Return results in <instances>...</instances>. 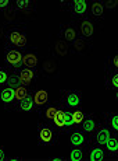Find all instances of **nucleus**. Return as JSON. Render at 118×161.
I'll list each match as a JSON object with an SVG mask.
<instances>
[{
  "label": "nucleus",
  "instance_id": "37",
  "mask_svg": "<svg viewBox=\"0 0 118 161\" xmlns=\"http://www.w3.org/2000/svg\"><path fill=\"white\" fill-rule=\"evenodd\" d=\"M22 157H7V161H22Z\"/></svg>",
  "mask_w": 118,
  "mask_h": 161
},
{
  "label": "nucleus",
  "instance_id": "24",
  "mask_svg": "<svg viewBox=\"0 0 118 161\" xmlns=\"http://www.w3.org/2000/svg\"><path fill=\"white\" fill-rule=\"evenodd\" d=\"M32 94V92H31ZM14 112H22V114H36L35 105L32 101V95H28L24 100L18 101L14 107Z\"/></svg>",
  "mask_w": 118,
  "mask_h": 161
},
{
  "label": "nucleus",
  "instance_id": "25",
  "mask_svg": "<svg viewBox=\"0 0 118 161\" xmlns=\"http://www.w3.org/2000/svg\"><path fill=\"white\" fill-rule=\"evenodd\" d=\"M104 125L111 130L113 135H118V114L117 112H103Z\"/></svg>",
  "mask_w": 118,
  "mask_h": 161
},
{
  "label": "nucleus",
  "instance_id": "14",
  "mask_svg": "<svg viewBox=\"0 0 118 161\" xmlns=\"http://www.w3.org/2000/svg\"><path fill=\"white\" fill-rule=\"evenodd\" d=\"M85 161H110L103 146L88 144L85 147Z\"/></svg>",
  "mask_w": 118,
  "mask_h": 161
},
{
  "label": "nucleus",
  "instance_id": "1",
  "mask_svg": "<svg viewBox=\"0 0 118 161\" xmlns=\"http://www.w3.org/2000/svg\"><path fill=\"white\" fill-rule=\"evenodd\" d=\"M3 46L4 48H14L18 51H25L29 46L25 24H15V25L7 27L4 38H3Z\"/></svg>",
  "mask_w": 118,
  "mask_h": 161
},
{
  "label": "nucleus",
  "instance_id": "20",
  "mask_svg": "<svg viewBox=\"0 0 118 161\" xmlns=\"http://www.w3.org/2000/svg\"><path fill=\"white\" fill-rule=\"evenodd\" d=\"M50 52H52V56L57 58H64L70 53V45L67 42H64L63 39L60 38H56L52 41V48H50Z\"/></svg>",
  "mask_w": 118,
  "mask_h": 161
},
{
  "label": "nucleus",
  "instance_id": "12",
  "mask_svg": "<svg viewBox=\"0 0 118 161\" xmlns=\"http://www.w3.org/2000/svg\"><path fill=\"white\" fill-rule=\"evenodd\" d=\"M31 95H32V101H33V105H35L36 114H39L40 111L52 101L50 94H49V91L45 88H38V90L33 88Z\"/></svg>",
  "mask_w": 118,
  "mask_h": 161
},
{
  "label": "nucleus",
  "instance_id": "29",
  "mask_svg": "<svg viewBox=\"0 0 118 161\" xmlns=\"http://www.w3.org/2000/svg\"><path fill=\"white\" fill-rule=\"evenodd\" d=\"M71 114H72V122H74V126H75V128H78L81 123H82V120L85 119V116L88 115V112L83 111L82 108L71 109Z\"/></svg>",
  "mask_w": 118,
  "mask_h": 161
},
{
  "label": "nucleus",
  "instance_id": "15",
  "mask_svg": "<svg viewBox=\"0 0 118 161\" xmlns=\"http://www.w3.org/2000/svg\"><path fill=\"white\" fill-rule=\"evenodd\" d=\"M0 104H3V108L6 111H13L15 105V95L14 88L11 87H0Z\"/></svg>",
  "mask_w": 118,
  "mask_h": 161
},
{
  "label": "nucleus",
  "instance_id": "10",
  "mask_svg": "<svg viewBox=\"0 0 118 161\" xmlns=\"http://www.w3.org/2000/svg\"><path fill=\"white\" fill-rule=\"evenodd\" d=\"M113 136L111 130L104 125L103 122L99 123V126L96 128V130L89 136V143L88 144H96V146H104L106 142Z\"/></svg>",
  "mask_w": 118,
  "mask_h": 161
},
{
  "label": "nucleus",
  "instance_id": "4",
  "mask_svg": "<svg viewBox=\"0 0 118 161\" xmlns=\"http://www.w3.org/2000/svg\"><path fill=\"white\" fill-rule=\"evenodd\" d=\"M58 103L61 107L67 108V109H76V108H82L83 105V92L79 90H60V98Z\"/></svg>",
  "mask_w": 118,
  "mask_h": 161
},
{
  "label": "nucleus",
  "instance_id": "8",
  "mask_svg": "<svg viewBox=\"0 0 118 161\" xmlns=\"http://www.w3.org/2000/svg\"><path fill=\"white\" fill-rule=\"evenodd\" d=\"M79 36L78 27H76L75 21H67V23H61L57 31V38L63 39L64 42H67L68 45L72 44L76 38Z\"/></svg>",
  "mask_w": 118,
  "mask_h": 161
},
{
  "label": "nucleus",
  "instance_id": "30",
  "mask_svg": "<svg viewBox=\"0 0 118 161\" xmlns=\"http://www.w3.org/2000/svg\"><path fill=\"white\" fill-rule=\"evenodd\" d=\"M31 92H32V90L25 87V86H18L17 88L14 90V95H15V104L18 103V101L24 100L25 97H28V95H31ZM15 107V105H14ZM14 111V109H13Z\"/></svg>",
  "mask_w": 118,
  "mask_h": 161
},
{
  "label": "nucleus",
  "instance_id": "16",
  "mask_svg": "<svg viewBox=\"0 0 118 161\" xmlns=\"http://www.w3.org/2000/svg\"><path fill=\"white\" fill-rule=\"evenodd\" d=\"M58 108H60V103H58V101H50V103H49L38 114L39 120L40 122H43V123H46V125H50V122L53 120V118H54Z\"/></svg>",
  "mask_w": 118,
  "mask_h": 161
},
{
  "label": "nucleus",
  "instance_id": "7",
  "mask_svg": "<svg viewBox=\"0 0 118 161\" xmlns=\"http://www.w3.org/2000/svg\"><path fill=\"white\" fill-rule=\"evenodd\" d=\"M4 66L10 70H18L22 67V51L14 48H3Z\"/></svg>",
  "mask_w": 118,
  "mask_h": 161
},
{
  "label": "nucleus",
  "instance_id": "18",
  "mask_svg": "<svg viewBox=\"0 0 118 161\" xmlns=\"http://www.w3.org/2000/svg\"><path fill=\"white\" fill-rule=\"evenodd\" d=\"M89 13H91V18L97 21H103L106 18V10H104V3L101 0H92L89 2Z\"/></svg>",
  "mask_w": 118,
  "mask_h": 161
},
{
  "label": "nucleus",
  "instance_id": "21",
  "mask_svg": "<svg viewBox=\"0 0 118 161\" xmlns=\"http://www.w3.org/2000/svg\"><path fill=\"white\" fill-rule=\"evenodd\" d=\"M13 10L20 13H28L32 14L36 11V3L32 0H15L13 2Z\"/></svg>",
  "mask_w": 118,
  "mask_h": 161
},
{
  "label": "nucleus",
  "instance_id": "34",
  "mask_svg": "<svg viewBox=\"0 0 118 161\" xmlns=\"http://www.w3.org/2000/svg\"><path fill=\"white\" fill-rule=\"evenodd\" d=\"M47 161H67V157L66 156H52L47 158Z\"/></svg>",
  "mask_w": 118,
  "mask_h": 161
},
{
  "label": "nucleus",
  "instance_id": "36",
  "mask_svg": "<svg viewBox=\"0 0 118 161\" xmlns=\"http://www.w3.org/2000/svg\"><path fill=\"white\" fill-rule=\"evenodd\" d=\"M6 30H7V28H6V25H4V24H0V39H3V38H4V34H6Z\"/></svg>",
  "mask_w": 118,
  "mask_h": 161
},
{
  "label": "nucleus",
  "instance_id": "26",
  "mask_svg": "<svg viewBox=\"0 0 118 161\" xmlns=\"http://www.w3.org/2000/svg\"><path fill=\"white\" fill-rule=\"evenodd\" d=\"M104 86L110 91H118V72L104 73Z\"/></svg>",
  "mask_w": 118,
  "mask_h": 161
},
{
  "label": "nucleus",
  "instance_id": "31",
  "mask_svg": "<svg viewBox=\"0 0 118 161\" xmlns=\"http://www.w3.org/2000/svg\"><path fill=\"white\" fill-rule=\"evenodd\" d=\"M10 77H11V70L7 69L6 66H0V87L7 86Z\"/></svg>",
  "mask_w": 118,
  "mask_h": 161
},
{
  "label": "nucleus",
  "instance_id": "32",
  "mask_svg": "<svg viewBox=\"0 0 118 161\" xmlns=\"http://www.w3.org/2000/svg\"><path fill=\"white\" fill-rule=\"evenodd\" d=\"M11 7H13V2H10V0H0V13L2 14L11 10Z\"/></svg>",
  "mask_w": 118,
  "mask_h": 161
},
{
  "label": "nucleus",
  "instance_id": "27",
  "mask_svg": "<svg viewBox=\"0 0 118 161\" xmlns=\"http://www.w3.org/2000/svg\"><path fill=\"white\" fill-rule=\"evenodd\" d=\"M113 72H118V53L117 52L113 56L108 55L104 59V73H113Z\"/></svg>",
  "mask_w": 118,
  "mask_h": 161
},
{
  "label": "nucleus",
  "instance_id": "19",
  "mask_svg": "<svg viewBox=\"0 0 118 161\" xmlns=\"http://www.w3.org/2000/svg\"><path fill=\"white\" fill-rule=\"evenodd\" d=\"M39 73L43 74V76H47V77L58 76V63H57V60H56V58L50 56L46 59V60L43 62L42 67H40Z\"/></svg>",
  "mask_w": 118,
  "mask_h": 161
},
{
  "label": "nucleus",
  "instance_id": "5",
  "mask_svg": "<svg viewBox=\"0 0 118 161\" xmlns=\"http://www.w3.org/2000/svg\"><path fill=\"white\" fill-rule=\"evenodd\" d=\"M61 6L67 8V11L72 15L74 21L82 20L85 17H89V2L88 0H71V2H64L61 0Z\"/></svg>",
  "mask_w": 118,
  "mask_h": 161
},
{
  "label": "nucleus",
  "instance_id": "23",
  "mask_svg": "<svg viewBox=\"0 0 118 161\" xmlns=\"http://www.w3.org/2000/svg\"><path fill=\"white\" fill-rule=\"evenodd\" d=\"M104 151L107 153L108 160L116 161L118 158V135H113L103 146Z\"/></svg>",
  "mask_w": 118,
  "mask_h": 161
},
{
  "label": "nucleus",
  "instance_id": "22",
  "mask_svg": "<svg viewBox=\"0 0 118 161\" xmlns=\"http://www.w3.org/2000/svg\"><path fill=\"white\" fill-rule=\"evenodd\" d=\"M92 48V42L83 39L82 36H78L72 44H70V53L72 55H82L85 53L88 49Z\"/></svg>",
  "mask_w": 118,
  "mask_h": 161
},
{
  "label": "nucleus",
  "instance_id": "28",
  "mask_svg": "<svg viewBox=\"0 0 118 161\" xmlns=\"http://www.w3.org/2000/svg\"><path fill=\"white\" fill-rule=\"evenodd\" d=\"M68 161H85V147H71L67 156Z\"/></svg>",
  "mask_w": 118,
  "mask_h": 161
},
{
  "label": "nucleus",
  "instance_id": "9",
  "mask_svg": "<svg viewBox=\"0 0 118 161\" xmlns=\"http://www.w3.org/2000/svg\"><path fill=\"white\" fill-rule=\"evenodd\" d=\"M75 23H76V27H78L79 36H82L86 41L92 42L96 35V31H97V23L95 20H92L91 17H85L82 20L75 21Z\"/></svg>",
  "mask_w": 118,
  "mask_h": 161
},
{
  "label": "nucleus",
  "instance_id": "2",
  "mask_svg": "<svg viewBox=\"0 0 118 161\" xmlns=\"http://www.w3.org/2000/svg\"><path fill=\"white\" fill-rule=\"evenodd\" d=\"M50 128L54 129V132L57 133L60 137L66 136L70 130H72L75 126H74V122H72V114H71V109H67V108L61 107L57 109L54 118L50 122Z\"/></svg>",
  "mask_w": 118,
  "mask_h": 161
},
{
  "label": "nucleus",
  "instance_id": "17",
  "mask_svg": "<svg viewBox=\"0 0 118 161\" xmlns=\"http://www.w3.org/2000/svg\"><path fill=\"white\" fill-rule=\"evenodd\" d=\"M99 123H100V120L97 119V116L95 115V112H88V115L85 116V119L82 120V123L78 126V129H81V130L83 133H86L88 136H91L92 133L96 130Z\"/></svg>",
  "mask_w": 118,
  "mask_h": 161
},
{
  "label": "nucleus",
  "instance_id": "11",
  "mask_svg": "<svg viewBox=\"0 0 118 161\" xmlns=\"http://www.w3.org/2000/svg\"><path fill=\"white\" fill-rule=\"evenodd\" d=\"M40 55L36 46H28L25 51H22V67L28 69H39Z\"/></svg>",
  "mask_w": 118,
  "mask_h": 161
},
{
  "label": "nucleus",
  "instance_id": "35",
  "mask_svg": "<svg viewBox=\"0 0 118 161\" xmlns=\"http://www.w3.org/2000/svg\"><path fill=\"white\" fill-rule=\"evenodd\" d=\"M0 161H7V154L3 146H0Z\"/></svg>",
  "mask_w": 118,
  "mask_h": 161
},
{
  "label": "nucleus",
  "instance_id": "3",
  "mask_svg": "<svg viewBox=\"0 0 118 161\" xmlns=\"http://www.w3.org/2000/svg\"><path fill=\"white\" fill-rule=\"evenodd\" d=\"M60 136L54 132V129L43 122H38L36 125V142L40 147H54L58 144Z\"/></svg>",
  "mask_w": 118,
  "mask_h": 161
},
{
  "label": "nucleus",
  "instance_id": "6",
  "mask_svg": "<svg viewBox=\"0 0 118 161\" xmlns=\"http://www.w3.org/2000/svg\"><path fill=\"white\" fill-rule=\"evenodd\" d=\"M14 74L17 76L20 86H25L31 90H33L40 76L39 69H28V67H21L18 70H14Z\"/></svg>",
  "mask_w": 118,
  "mask_h": 161
},
{
  "label": "nucleus",
  "instance_id": "33",
  "mask_svg": "<svg viewBox=\"0 0 118 161\" xmlns=\"http://www.w3.org/2000/svg\"><path fill=\"white\" fill-rule=\"evenodd\" d=\"M104 3V10H114L117 7V0H108V2H103Z\"/></svg>",
  "mask_w": 118,
  "mask_h": 161
},
{
  "label": "nucleus",
  "instance_id": "13",
  "mask_svg": "<svg viewBox=\"0 0 118 161\" xmlns=\"http://www.w3.org/2000/svg\"><path fill=\"white\" fill-rule=\"evenodd\" d=\"M66 136L68 137V143L71 147H86L89 143V136L78 128H74Z\"/></svg>",
  "mask_w": 118,
  "mask_h": 161
}]
</instances>
